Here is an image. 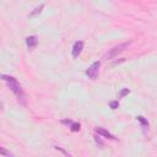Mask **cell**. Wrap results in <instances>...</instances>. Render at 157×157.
I'll return each instance as SVG.
<instances>
[{
  "label": "cell",
  "instance_id": "1",
  "mask_svg": "<svg viewBox=\"0 0 157 157\" xmlns=\"http://www.w3.org/2000/svg\"><path fill=\"white\" fill-rule=\"evenodd\" d=\"M1 78H2L5 82H7V85H9L10 90L13 92V94H15V96H16V98H17V101H18L21 104L26 105V94H25L23 90L21 88V86H20L18 81H17L15 77L9 76V75H1Z\"/></svg>",
  "mask_w": 157,
  "mask_h": 157
},
{
  "label": "cell",
  "instance_id": "2",
  "mask_svg": "<svg viewBox=\"0 0 157 157\" xmlns=\"http://www.w3.org/2000/svg\"><path fill=\"white\" fill-rule=\"evenodd\" d=\"M131 44V40H129V42H124V43H120V44H118V45H115V47H113L112 49H109L107 53H105V55H104V59H113V58H115V56H118L120 53H123L129 45Z\"/></svg>",
  "mask_w": 157,
  "mask_h": 157
},
{
  "label": "cell",
  "instance_id": "3",
  "mask_svg": "<svg viewBox=\"0 0 157 157\" xmlns=\"http://www.w3.org/2000/svg\"><path fill=\"white\" fill-rule=\"evenodd\" d=\"M99 66H101V63L99 61H94V63H92L90 66H88V69L86 70V75L88 76V78H91V80H96L97 77H98V74H99Z\"/></svg>",
  "mask_w": 157,
  "mask_h": 157
},
{
  "label": "cell",
  "instance_id": "4",
  "mask_svg": "<svg viewBox=\"0 0 157 157\" xmlns=\"http://www.w3.org/2000/svg\"><path fill=\"white\" fill-rule=\"evenodd\" d=\"M82 49H83V42H82V40L75 42L74 45H72V49H71V55H72V58L76 59V58L81 54Z\"/></svg>",
  "mask_w": 157,
  "mask_h": 157
},
{
  "label": "cell",
  "instance_id": "5",
  "mask_svg": "<svg viewBox=\"0 0 157 157\" xmlns=\"http://www.w3.org/2000/svg\"><path fill=\"white\" fill-rule=\"evenodd\" d=\"M96 132H97L98 135H102V136L109 139V140H117V137H115L113 134H110L108 130H105V129H103V128H96Z\"/></svg>",
  "mask_w": 157,
  "mask_h": 157
},
{
  "label": "cell",
  "instance_id": "6",
  "mask_svg": "<svg viewBox=\"0 0 157 157\" xmlns=\"http://www.w3.org/2000/svg\"><path fill=\"white\" fill-rule=\"evenodd\" d=\"M26 44L28 48H34L38 44V37L37 36H28L26 38Z\"/></svg>",
  "mask_w": 157,
  "mask_h": 157
},
{
  "label": "cell",
  "instance_id": "7",
  "mask_svg": "<svg viewBox=\"0 0 157 157\" xmlns=\"http://www.w3.org/2000/svg\"><path fill=\"white\" fill-rule=\"evenodd\" d=\"M43 7H44V4H40V5H38L37 7H34V10H33L32 12H29V13H28V17H34V16H37L38 13H40V12H42Z\"/></svg>",
  "mask_w": 157,
  "mask_h": 157
},
{
  "label": "cell",
  "instance_id": "8",
  "mask_svg": "<svg viewBox=\"0 0 157 157\" xmlns=\"http://www.w3.org/2000/svg\"><path fill=\"white\" fill-rule=\"evenodd\" d=\"M136 120L141 123L142 128H148V121H147V119H145L142 115H137V117H136Z\"/></svg>",
  "mask_w": 157,
  "mask_h": 157
},
{
  "label": "cell",
  "instance_id": "9",
  "mask_svg": "<svg viewBox=\"0 0 157 157\" xmlns=\"http://www.w3.org/2000/svg\"><path fill=\"white\" fill-rule=\"evenodd\" d=\"M0 153H1L2 156H6V157H13V155H12L10 151H7L5 147H0Z\"/></svg>",
  "mask_w": 157,
  "mask_h": 157
},
{
  "label": "cell",
  "instance_id": "10",
  "mask_svg": "<svg viewBox=\"0 0 157 157\" xmlns=\"http://www.w3.org/2000/svg\"><path fill=\"white\" fill-rule=\"evenodd\" d=\"M80 129H81V126H80V124H78V123H75V121H74V123L70 125V130H71V131H74V132L78 131Z\"/></svg>",
  "mask_w": 157,
  "mask_h": 157
},
{
  "label": "cell",
  "instance_id": "11",
  "mask_svg": "<svg viewBox=\"0 0 157 157\" xmlns=\"http://www.w3.org/2000/svg\"><path fill=\"white\" fill-rule=\"evenodd\" d=\"M130 93V90L129 88H123L120 92H119V98H123L124 96H126V94H129Z\"/></svg>",
  "mask_w": 157,
  "mask_h": 157
},
{
  "label": "cell",
  "instance_id": "12",
  "mask_svg": "<svg viewBox=\"0 0 157 157\" xmlns=\"http://www.w3.org/2000/svg\"><path fill=\"white\" fill-rule=\"evenodd\" d=\"M109 107L112 109H117L119 107V102L118 101H112V102H109Z\"/></svg>",
  "mask_w": 157,
  "mask_h": 157
},
{
  "label": "cell",
  "instance_id": "13",
  "mask_svg": "<svg viewBox=\"0 0 157 157\" xmlns=\"http://www.w3.org/2000/svg\"><path fill=\"white\" fill-rule=\"evenodd\" d=\"M94 141H96V144H97V145H99V146H103V145H104V144H103V141H102L98 136H94Z\"/></svg>",
  "mask_w": 157,
  "mask_h": 157
},
{
  "label": "cell",
  "instance_id": "14",
  "mask_svg": "<svg viewBox=\"0 0 157 157\" xmlns=\"http://www.w3.org/2000/svg\"><path fill=\"white\" fill-rule=\"evenodd\" d=\"M61 123H63V124H66V125H71L74 121H72L71 119H63V120H61Z\"/></svg>",
  "mask_w": 157,
  "mask_h": 157
}]
</instances>
